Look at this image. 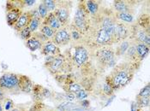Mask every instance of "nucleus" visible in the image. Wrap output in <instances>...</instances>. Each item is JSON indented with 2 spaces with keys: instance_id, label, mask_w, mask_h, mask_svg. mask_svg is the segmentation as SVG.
<instances>
[{
  "instance_id": "obj_2",
  "label": "nucleus",
  "mask_w": 150,
  "mask_h": 111,
  "mask_svg": "<svg viewBox=\"0 0 150 111\" xmlns=\"http://www.w3.org/2000/svg\"><path fill=\"white\" fill-rule=\"evenodd\" d=\"M44 65L54 78L71 74L74 70V65L69 52L61 53L56 56H45Z\"/></svg>"
},
{
  "instance_id": "obj_42",
  "label": "nucleus",
  "mask_w": 150,
  "mask_h": 111,
  "mask_svg": "<svg viewBox=\"0 0 150 111\" xmlns=\"http://www.w3.org/2000/svg\"><path fill=\"white\" fill-rule=\"evenodd\" d=\"M50 111H56V110H51Z\"/></svg>"
},
{
  "instance_id": "obj_23",
  "label": "nucleus",
  "mask_w": 150,
  "mask_h": 111,
  "mask_svg": "<svg viewBox=\"0 0 150 111\" xmlns=\"http://www.w3.org/2000/svg\"><path fill=\"white\" fill-rule=\"evenodd\" d=\"M78 105L76 103H70V102H62V103H60L57 107V110L58 111H71L74 109H76Z\"/></svg>"
},
{
  "instance_id": "obj_26",
  "label": "nucleus",
  "mask_w": 150,
  "mask_h": 111,
  "mask_svg": "<svg viewBox=\"0 0 150 111\" xmlns=\"http://www.w3.org/2000/svg\"><path fill=\"white\" fill-rule=\"evenodd\" d=\"M42 23L41 20H39V19H35V18H31V21L28 24V27L29 29L31 30V32L34 33L37 31H39V28L40 27Z\"/></svg>"
},
{
  "instance_id": "obj_13",
  "label": "nucleus",
  "mask_w": 150,
  "mask_h": 111,
  "mask_svg": "<svg viewBox=\"0 0 150 111\" xmlns=\"http://www.w3.org/2000/svg\"><path fill=\"white\" fill-rule=\"evenodd\" d=\"M40 51L41 55H43L44 56H56L62 53L61 49L54 44L52 40H49L42 44Z\"/></svg>"
},
{
  "instance_id": "obj_34",
  "label": "nucleus",
  "mask_w": 150,
  "mask_h": 111,
  "mask_svg": "<svg viewBox=\"0 0 150 111\" xmlns=\"http://www.w3.org/2000/svg\"><path fill=\"white\" fill-rule=\"evenodd\" d=\"M88 95H89V93H88L86 90H84V89H82L81 91H77V92L75 94L76 99L79 100V101H82V100L87 99L88 97Z\"/></svg>"
},
{
  "instance_id": "obj_20",
  "label": "nucleus",
  "mask_w": 150,
  "mask_h": 111,
  "mask_svg": "<svg viewBox=\"0 0 150 111\" xmlns=\"http://www.w3.org/2000/svg\"><path fill=\"white\" fill-rule=\"evenodd\" d=\"M135 44H136V50H137V55H138L140 60L142 62L149 53V46L146 45L145 44H142V43H137Z\"/></svg>"
},
{
  "instance_id": "obj_17",
  "label": "nucleus",
  "mask_w": 150,
  "mask_h": 111,
  "mask_svg": "<svg viewBox=\"0 0 150 111\" xmlns=\"http://www.w3.org/2000/svg\"><path fill=\"white\" fill-rule=\"evenodd\" d=\"M85 5L87 8V11L89 13L90 16H94L96 15L100 9V3L98 1L95 0H87L85 1Z\"/></svg>"
},
{
  "instance_id": "obj_1",
  "label": "nucleus",
  "mask_w": 150,
  "mask_h": 111,
  "mask_svg": "<svg viewBox=\"0 0 150 111\" xmlns=\"http://www.w3.org/2000/svg\"><path fill=\"white\" fill-rule=\"evenodd\" d=\"M136 71L133 67L125 62L116 64L112 68L110 74L105 77V82L112 86L114 91H119L131 82Z\"/></svg>"
},
{
  "instance_id": "obj_21",
  "label": "nucleus",
  "mask_w": 150,
  "mask_h": 111,
  "mask_svg": "<svg viewBox=\"0 0 150 111\" xmlns=\"http://www.w3.org/2000/svg\"><path fill=\"white\" fill-rule=\"evenodd\" d=\"M130 39H126L119 44H117V46L115 50V56L116 57H121L125 54V52L127 51L128 48L130 45Z\"/></svg>"
},
{
  "instance_id": "obj_41",
  "label": "nucleus",
  "mask_w": 150,
  "mask_h": 111,
  "mask_svg": "<svg viewBox=\"0 0 150 111\" xmlns=\"http://www.w3.org/2000/svg\"><path fill=\"white\" fill-rule=\"evenodd\" d=\"M138 111H142V109H140V110H139Z\"/></svg>"
},
{
  "instance_id": "obj_40",
  "label": "nucleus",
  "mask_w": 150,
  "mask_h": 111,
  "mask_svg": "<svg viewBox=\"0 0 150 111\" xmlns=\"http://www.w3.org/2000/svg\"><path fill=\"white\" fill-rule=\"evenodd\" d=\"M0 111H4V107H3V102H2V100H0Z\"/></svg>"
},
{
  "instance_id": "obj_37",
  "label": "nucleus",
  "mask_w": 150,
  "mask_h": 111,
  "mask_svg": "<svg viewBox=\"0 0 150 111\" xmlns=\"http://www.w3.org/2000/svg\"><path fill=\"white\" fill-rule=\"evenodd\" d=\"M80 103L82 108H88L90 105V101H88V99L82 100V101H80Z\"/></svg>"
},
{
  "instance_id": "obj_15",
  "label": "nucleus",
  "mask_w": 150,
  "mask_h": 111,
  "mask_svg": "<svg viewBox=\"0 0 150 111\" xmlns=\"http://www.w3.org/2000/svg\"><path fill=\"white\" fill-rule=\"evenodd\" d=\"M31 18L32 17H31L29 11H23V14L17 20V22H16V24L13 26L14 30H16V32H20L24 27H28V24L31 21Z\"/></svg>"
},
{
  "instance_id": "obj_11",
  "label": "nucleus",
  "mask_w": 150,
  "mask_h": 111,
  "mask_svg": "<svg viewBox=\"0 0 150 111\" xmlns=\"http://www.w3.org/2000/svg\"><path fill=\"white\" fill-rule=\"evenodd\" d=\"M137 1L129 0H115L112 4V10L115 12H127L135 14V7L137 6Z\"/></svg>"
},
{
  "instance_id": "obj_36",
  "label": "nucleus",
  "mask_w": 150,
  "mask_h": 111,
  "mask_svg": "<svg viewBox=\"0 0 150 111\" xmlns=\"http://www.w3.org/2000/svg\"><path fill=\"white\" fill-rule=\"evenodd\" d=\"M29 11V13H30V15H31V17H32V18H35V19L41 20V18H40V14H39V12H38L37 8H36V9H34V10H31V11ZM41 21H42V20H41Z\"/></svg>"
},
{
  "instance_id": "obj_16",
  "label": "nucleus",
  "mask_w": 150,
  "mask_h": 111,
  "mask_svg": "<svg viewBox=\"0 0 150 111\" xmlns=\"http://www.w3.org/2000/svg\"><path fill=\"white\" fill-rule=\"evenodd\" d=\"M43 25H46L48 26L49 27H51L52 29H53L54 31H57L58 29H60L62 27H61V24L60 22L57 19V17L55 16V15L53 14V12H50L48 14V15L46 16V18L42 21Z\"/></svg>"
},
{
  "instance_id": "obj_4",
  "label": "nucleus",
  "mask_w": 150,
  "mask_h": 111,
  "mask_svg": "<svg viewBox=\"0 0 150 111\" xmlns=\"http://www.w3.org/2000/svg\"><path fill=\"white\" fill-rule=\"evenodd\" d=\"M80 33L84 36L91 27V16L87 11L85 1H80L77 4V9L72 22H70Z\"/></svg>"
},
{
  "instance_id": "obj_14",
  "label": "nucleus",
  "mask_w": 150,
  "mask_h": 111,
  "mask_svg": "<svg viewBox=\"0 0 150 111\" xmlns=\"http://www.w3.org/2000/svg\"><path fill=\"white\" fill-rule=\"evenodd\" d=\"M34 87V83L30 79V78L27 75L20 74L19 76V89L20 91L27 94H31Z\"/></svg>"
},
{
  "instance_id": "obj_19",
  "label": "nucleus",
  "mask_w": 150,
  "mask_h": 111,
  "mask_svg": "<svg viewBox=\"0 0 150 111\" xmlns=\"http://www.w3.org/2000/svg\"><path fill=\"white\" fill-rule=\"evenodd\" d=\"M42 44L43 43L40 41L34 35H32V37L26 41V46L30 51H36L38 50H40Z\"/></svg>"
},
{
  "instance_id": "obj_18",
  "label": "nucleus",
  "mask_w": 150,
  "mask_h": 111,
  "mask_svg": "<svg viewBox=\"0 0 150 111\" xmlns=\"http://www.w3.org/2000/svg\"><path fill=\"white\" fill-rule=\"evenodd\" d=\"M115 17L117 21L125 22L128 24H132L135 20V14L127 12H115Z\"/></svg>"
},
{
  "instance_id": "obj_27",
  "label": "nucleus",
  "mask_w": 150,
  "mask_h": 111,
  "mask_svg": "<svg viewBox=\"0 0 150 111\" xmlns=\"http://www.w3.org/2000/svg\"><path fill=\"white\" fill-rule=\"evenodd\" d=\"M136 103L137 104L140 109H143V108H146V107H149V98H141L137 96V99H136Z\"/></svg>"
},
{
  "instance_id": "obj_30",
  "label": "nucleus",
  "mask_w": 150,
  "mask_h": 111,
  "mask_svg": "<svg viewBox=\"0 0 150 111\" xmlns=\"http://www.w3.org/2000/svg\"><path fill=\"white\" fill-rule=\"evenodd\" d=\"M101 91H102V93L104 94L106 98H111L114 94V90L112 88V86H110L108 84H106L105 82L104 84H103V86H102Z\"/></svg>"
},
{
  "instance_id": "obj_10",
  "label": "nucleus",
  "mask_w": 150,
  "mask_h": 111,
  "mask_svg": "<svg viewBox=\"0 0 150 111\" xmlns=\"http://www.w3.org/2000/svg\"><path fill=\"white\" fill-rule=\"evenodd\" d=\"M123 56L125 57V63L130 64L136 70H138L139 67L141 66L142 61L140 60L138 55H137V50H136V44H135L134 42L131 41L129 47L128 48L127 51L125 52V54Z\"/></svg>"
},
{
  "instance_id": "obj_6",
  "label": "nucleus",
  "mask_w": 150,
  "mask_h": 111,
  "mask_svg": "<svg viewBox=\"0 0 150 111\" xmlns=\"http://www.w3.org/2000/svg\"><path fill=\"white\" fill-rule=\"evenodd\" d=\"M72 10V2L70 1H58L57 9L53 14L57 17L62 27H69L70 24V13Z\"/></svg>"
},
{
  "instance_id": "obj_9",
  "label": "nucleus",
  "mask_w": 150,
  "mask_h": 111,
  "mask_svg": "<svg viewBox=\"0 0 150 111\" xmlns=\"http://www.w3.org/2000/svg\"><path fill=\"white\" fill-rule=\"evenodd\" d=\"M52 41L56 44L57 46L64 47L71 43V37L69 33V27H61L60 29L55 32L53 38L52 39Z\"/></svg>"
},
{
  "instance_id": "obj_24",
  "label": "nucleus",
  "mask_w": 150,
  "mask_h": 111,
  "mask_svg": "<svg viewBox=\"0 0 150 111\" xmlns=\"http://www.w3.org/2000/svg\"><path fill=\"white\" fill-rule=\"evenodd\" d=\"M55 95L58 96L57 100H61L63 102H70V103H73V101L76 100V96L73 93L64 92V93H56Z\"/></svg>"
},
{
  "instance_id": "obj_32",
  "label": "nucleus",
  "mask_w": 150,
  "mask_h": 111,
  "mask_svg": "<svg viewBox=\"0 0 150 111\" xmlns=\"http://www.w3.org/2000/svg\"><path fill=\"white\" fill-rule=\"evenodd\" d=\"M2 102H3V107H4V111L11 110L12 108H14V106L16 105L11 99L7 98L2 100Z\"/></svg>"
},
{
  "instance_id": "obj_39",
  "label": "nucleus",
  "mask_w": 150,
  "mask_h": 111,
  "mask_svg": "<svg viewBox=\"0 0 150 111\" xmlns=\"http://www.w3.org/2000/svg\"><path fill=\"white\" fill-rule=\"evenodd\" d=\"M6 98V94L4 92V91L1 89V87H0V100H3L4 99Z\"/></svg>"
},
{
  "instance_id": "obj_31",
  "label": "nucleus",
  "mask_w": 150,
  "mask_h": 111,
  "mask_svg": "<svg viewBox=\"0 0 150 111\" xmlns=\"http://www.w3.org/2000/svg\"><path fill=\"white\" fill-rule=\"evenodd\" d=\"M37 10H38V12H39V14H40V18H41V20H42V21L46 18V16L48 15V14L50 13V12L48 11V10L46 9V7L44 5V4H43L42 2L39 4V6L37 7Z\"/></svg>"
},
{
  "instance_id": "obj_33",
  "label": "nucleus",
  "mask_w": 150,
  "mask_h": 111,
  "mask_svg": "<svg viewBox=\"0 0 150 111\" xmlns=\"http://www.w3.org/2000/svg\"><path fill=\"white\" fill-rule=\"evenodd\" d=\"M150 95V86L149 84H147L143 88L141 89V91H139L137 94L138 97L141 98H149Z\"/></svg>"
},
{
  "instance_id": "obj_35",
  "label": "nucleus",
  "mask_w": 150,
  "mask_h": 111,
  "mask_svg": "<svg viewBox=\"0 0 150 111\" xmlns=\"http://www.w3.org/2000/svg\"><path fill=\"white\" fill-rule=\"evenodd\" d=\"M28 109L29 107L27 106L26 104H16L14 108H12L9 111H28Z\"/></svg>"
},
{
  "instance_id": "obj_5",
  "label": "nucleus",
  "mask_w": 150,
  "mask_h": 111,
  "mask_svg": "<svg viewBox=\"0 0 150 111\" xmlns=\"http://www.w3.org/2000/svg\"><path fill=\"white\" fill-rule=\"evenodd\" d=\"M19 76L18 74L5 73L0 76V87L5 94H18L19 89Z\"/></svg>"
},
{
  "instance_id": "obj_12",
  "label": "nucleus",
  "mask_w": 150,
  "mask_h": 111,
  "mask_svg": "<svg viewBox=\"0 0 150 111\" xmlns=\"http://www.w3.org/2000/svg\"><path fill=\"white\" fill-rule=\"evenodd\" d=\"M31 94L33 95L35 102H43L44 99L52 97V93L49 89L46 88L39 84L34 85Z\"/></svg>"
},
{
  "instance_id": "obj_22",
  "label": "nucleus",
  "mask_w": 150,
  "mask_h": 111,
  "mask_svg": "<svg viewBox=\"0 0 150 111\" xmlns=\"http://www.w3.org/2000/svg\"><path fill=\"white\" fill-rule=\"evenodd\" d=\"M39 32H40L42 34H44L46 38L49 39L50 40H52V39L53 38V36H54L56 31H54L53 29H52V28L49 27L48 26H46V25L41 24L40 27V28H39Z\"/></svg>"
},
{
  "instance_id": "obj_3",
  "label": "nucleus",
  "mask_w": 150,
  "mask_h": 111,
  "mask_svg": "<svg viewBox=\"0 0 150 111\" xmlns=\"http://www.w3.org/2000/svg\"><path fill=\"white\" fill-rule=\"evenodd\" d=\"M91 56L94 57L98 68L104 71L106 68H112L117 64L115 50L112 46H105L91 51Z\"/></svg>"
},
{
  "instance_id": "obj_8",
  "label": "nucleus",
  "mask_w": 150,
  "mask_h": 111,
  "mask_svg": "<svg viewBox=\"0 0 150 111\" xmlns=\"http://www.w3.org/2000/svg\"><path fill=\"white\" fill-rule=\"evenodd\" d=\"M23 10L20 9L15 4V1H8L6 4V22L7 24L12 27L16 24L21 15L23 14Z\"/></svg>"
},
{
  "instance_id": "obj_29",
  "label": "nucleus",
  "mask_w": 150,
  "mask_h": 111,
  "mask_svg": "<svg viewBox=\"0 0 150 111\" xmlns=\"http://www.w3.org/2000/svg\"><path fill=\"white\" fill-rule=\"evenodd\" d=\"M42 3L44 4V5L46 6V9L48 10L49 12H53L57 9L58 1H55V0H44V1H42Z\"/></svg>"
},
{
  "instance_id": "obj_7",
  "label": "nucleus",
  "mask_w": 150,
  "mask_h": 111,
  "mask_svg": "<svg viewBox=\"0 0 150 111\" xmlns=\"http://www.w3.org/2000/svg\"><path fill=\"white\" fill-rule=\"evenodd\" d=\"M131 34V24L117 21L114 33L112 36L113 44H119L126 39H129Z\"/></svg>"
},
{
  "instance_id": "obj_25",
  "label": "nucleus",
  "mask_w": 150,
  "mask_h": 111,
  "mask_svg": "<svg viewBox=\"0 0 150 111\" xmlns=\"http://www.w3.org/2000/svg\"><path fill=\"white\" fill-rule=\"evenodd\" d=\"M49 108L43 102H34V103L29 107L28 111H50Z\"/></svg>"
},
{
  "instance_id": "obj_28",
  "label": "nucleus",
  "mask_w": 150,
  "mask_h": 111,
  "mask_svg": "<svg viewBox=\"0 0 150 111\" xmlns=\"http://www.w3.org/2000/svg\"><path fill=\"white\" fill-rule=\"evenodd\" d=\"M19 33V36H20V38L23 39V40H25V41H27L28 39H30L31 37H32V35H33V33L31 32V30L29 29V27H24L23 29H22L20 32H18Z\"/></svg>"
},
{
  "instance_id": "obj_38",
  "label": "nucleus",
  "mask_w": 150,
  "mask_h": 111,
  "mask_svg": "<svg viewBox=\"0 0 150 111\" xmlns=\"http://www.w3.org/2000/svg\"><path fill=\"white\" fill-rule=\"evenodd\" d=\"M139 110H140V108L137 106V104L136 103V102H135V101H134V102H132V103H131V108H130V110L138 111Z\"/></svg>"
}]
</instances>
